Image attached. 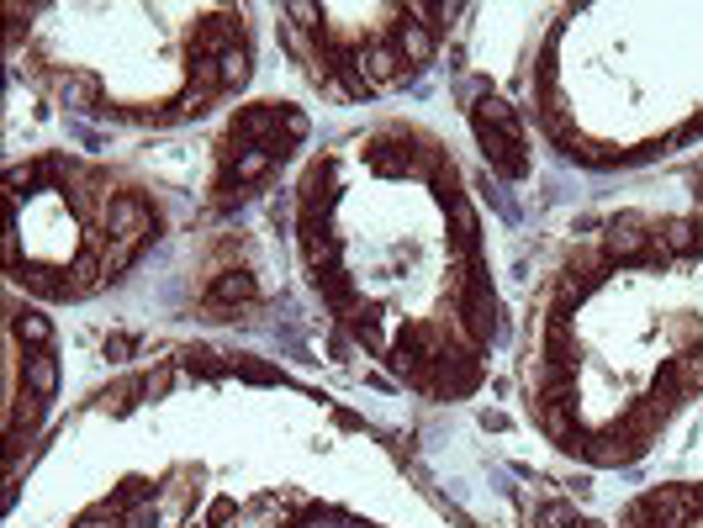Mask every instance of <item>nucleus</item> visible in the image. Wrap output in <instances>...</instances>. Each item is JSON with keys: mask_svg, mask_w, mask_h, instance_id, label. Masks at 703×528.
<instances>
[{"mask_svg": "<svg viewBox=\"0 0 703 528\" xmlns=\"http://www.w3.org/2000/svg\"><path fill=\"white\" fill-rule=\"evenodd\" d=\"M640 502L651 513V528H688L703 513V486H656Z\"/></svg>", "mask_w": 703, "mask_h": 528, "instance_id": "1", "label": "nucleus"}, {"mask_svg": "<svg viewBox=\"0 0 703 528\" xmlns=\"http://www.w3.org/2000/svg\"><path fill=\"white\" fill-rule=\"evenodd\" d=\"M603 259L608 264H661L666 249H656L651 233L640 228V222H614L603 238Z\"/></svg>", "mask_w": 703, "mask_h": 528, "instance_id": "2", "label": "nucleus"}, {"mask_svg": "<svg viewBox=\"0 0 703 528\" xmlns=\"http://www.w3.org/2000/svg\"><path fill=\"white\" fill-rule=\"evenodd\" d=\"M106 233L117 238V243H138L154 233V212L138 201V196H111V206H106Z\"/></svg>", "mask_w": 703, "mask_h": 528, "instance_id": "3", "label": "nucleus"}, {"mask_svg": "<svg viewBox=\"0 0 703 528\" xmlns=\"http://www.w3.org/2000/svg\"><path fill=\"white\" fill-rule=\"evenodd\" d=\"M402 64H407V59L397 53V43H376L370 53H360V74H365L370 85H392V80H402V74H407Z\"/></svg>", "mask_w": 703, "mask_h": 528, "instance_id": "4", "label": "nucleus"}, {"mask_svg": "<svg viewBox=\"0 0 703 528\" xmlns=\"http://www.w3.org/2000/svg\"><path fill=\"white\" fill-rule=\"evenodd\" d=\"M270 164H275L270 148H238V159L228 164L222 185H254V180H265V175H270Z\"/></svg>", "mask_w": 703, "mask_h": 528, "instance_id": "5", "label": "nucleus"}, {"mask_svg": "<svg viewBox=\"0 0 703 528\" xmlns=\"http://www.w3.org/2000/svg\"><path fill=\"white\" fill-rule=\"evenodd\" d=\"M661 233H666V238H661L666 254H698V249H703V222H698V217H672Z\"/></svg>", "mask_w": 703, "mask_h": 528, "instance_id": "6", "label": "nucleus"}, {"mask_svg": "<svg viewBox=\"0 0 703 528\" xmlns=\"http://www.w3.org/2000/svg\"><path fill=\"white\" fill-rule=\"evenodd\" d=\"M397 53L407 59V69H413V64H429V59H434V32L423 27V22H402V32H397Z\"/></svg>", "mask_w": 703, "mask_h": 528, "instance_id": "7", "label": "nucleus"}, {"mask_svg": "<svg viewBox=\"0 0 703 528\" xmlns=\"http://www.w3.org/2000/svg\"><path fill=\"white\" fill-rule=\"evenodd\" d=\"M207 301H212V307H233V301H254V275H244V270L217 275L212 286H207Z\"/></svg>", "mask_w": 703, "mask_h": 528, "instance_id": "8", "label": "nucleus"}, {"mask_svg": "<svg viewBox=\"0 0 703 528\" xmlns=\"http://www.w3.org/2000/svg\"><path fill=\"white\" fill-rule=\"evenodd\" d=\"M27 386H32V396H53V391H59V360H53L48 349H37L27 360Z\"/></svg>", "mask_w": 703, "mask_h": 528, "instance_id": "9", "label": "nucleus"}, {"mask_svg": "<svg viewBox=\"0 0 703 528\" xmlns=\"http://www.w3.org/2000/svg\"><path fill=\"white\" fill-rule=\"evenodd\" d=\"M244 80H249V48H244V43L222 48V53H217V85L233 90V85H244Z\"/></svg>", "mask_w": 703, "mask_h": 528, "instance_id": "10", "label": "nucleus"}, {"mask_svg": "<svg viewBox=\"0 0 703 528\" xmlns=\"http://www.w3.org/2000/svg\"><path fill=\"white\" fill-rule=\"evenodd\" d=\"M96 96H101V85L90 80V74H64V80H59V101L74 106V111H90Z\"/></svg>", "mask_w": 703, "mask_h": 528, "instance_id": "11", "label": "nucleus"}, {"mask_svg": "<svg viewBox=\"0 0 703 528\" xmlns=\"http://www.w3.org/2000/svg\"><path fill=\"white\" fill-rule=\"evenodd\" d=\"M365 164L376 169V175H402L407 164H413V148H392V143H370L365 148Z\"/></svg>", "mask_w": 703, "mask_h": 528, "instance_id": "12", "label": "nucleus"}, {"mask_svg": "<svg viewBox=\"0 0 703 528\" xmlns=\"http://www.w3.org/2000/svg\"><path fill=\"white\" fill-rule=\"evenodd\" d=\"M16 338H22V344H32V349H48L53 328H48V317H37V312H22V317H16Z\"/></svg>", "mask_w": 703, "mask_h": 528, "instance_id": "13", "label": "nucleus"}, {"mask_svg": "<svg viewBox=\"0 0 703 528\" xmlns=\"http://www.w3.org/2000/svg\"><path fill=\"white\" fill-rule=\"evenodd\" d=\"M133 259H138V249H133V243H111V249H106V259H101V275H106V280H117V275H122Z\"/></svg>", "mask_w": 703, "mask_h": 528, "instance_id": "14", "label": "nucleus"}, {"mask_svg": "<svg viewBox=\"0 0 703 528\" xmlns=\"http://www.w3.org/2000/svg\"><path fill=\"white\" fill-rule=\"evenodd\" d=\"M281 138H286V143H302V138H307V117H302V111H291V106H286V117H281Z\"/></svg>", "mask_w": 703, "mask_h": 528, "instance_id": "15", "label": "nucleus"}, {"mask_svg": "<svg viewBox=\"0 0 703 528\" xmlns=\"http://www.w3.org/2000/svg\"><path fill=\"white\" fill-rule=\"evenodd\" d=\"M286 16H291L296 27H318V16H323V11H318V6H307V0H296V6H286Z\"/></svg>", "mask_w": 703, "mask_h": 528, "instance_id": "16", "label": "nucleus"}, {"mask_svg": "<svg viewBox=\"0 0 703 528\" xmlns=\"http://www.w3.org/2000/svg\"><path fill=\"white\" fill-rule=\"evenodd\" d=\"M228 518H233V502H228V497H222V502H212V513H207V523H212V528H222V523H228Z\"/></svg>", "mask_w": 703, "mask_h": 528, "instance_id": "17", "label": "nucleus"}, {"mask_svg": "<svg viewBox=\"0 0 703 528\" xmlns=\"http://www.w3.org/2000/svg\"><path fill=\"white\" fill-rule=\"evenodd\" d=\"M577 528H598V523H577Z\"/></svg>", "mask_w": 703, "mask_h": 528, "instance_id": "18", "label": "nucleus"}]
</instances>
